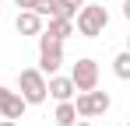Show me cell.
<instances>
[{
	"mask_svg": "<svg viewBox=\"0 0 130 126\" xmlns=\"http://www.w3.org/2000/svg\"><path fill=\"white\" fill-rule=\"evenodd\" d=\"M74 126H91V123H88V119H77V123H74Z\"/></svg>",
	"mask_w": 130,
	"mask_h": 126,
	"instance_id": "18",
	"label": "cell"
},
{
	"mask_svg": "<svg viewBox=\"0 0 130 126\" xmlns=\"http://www.w3.org/2000/svg\"><path fill=\"white\" fill-rule=\"evenodd\" d=\"M0 126H21L18 119H0Z\"/></svg>",
	"mask_w": 130,
	"mask_h": 126,
	"instance_id": "16",
	"label": "cell"
},
{
	"mask_svg": "<svg viewBox=\"0 0 130 126\" xmlns=\"http://www.w3.org/2000/svg\"><path fill=\"white\" fill-rule=\"evenodd\" d=\"M56 4H60V18H77V11H81V7H85L88 0H56Z\"/></svg>",
	"mask_w": 130,
	"mask_h": 126,
	"instance_id": "13",
	"label": "cell"
},
{
	"mask_svg": "<svg viewBox=\"0 0 130 126\" xmlns=\"http://www.w3.org/2000/svg\"><path fill=\"white\" fill-rule=\"evenodd\" d=\"M112 74L120 81H130V49H123V53L112 56Z\"/></svg>",
	"mask_w": 130,
	"mask_h": 126,
	"instance_id": "11",
	"label": "cell"
},
{
	"mask_svg": "<svg viewBox=\"0 0 130 126\" xmlns=\"http://www.w3.org/2000/svg\"><path fill=\"white\" fill-rule=\"evenodd\" d=\"M14 4H18V11H32V4H35V0H14Z\"/></svg>",
	"mask_w": 130,
	"mask_h": 126,
	"instance_id": "15",
	"label": "cell"
},
{
	"mask_svg": "<svg viewBox=\"0 0 130 126\" xmlns=\"http://www.w3.org/2000/svg\"><path fill=\"white\" fill-rule=\"evenodd\" d=\"M14 28H18V35H42L46 21L35 14V11H18V18H14Z\"/></svg>",
	"mask_w": 130,
	"mask_h": 126,
	"instance_id": "6",
	"label": "cell"
},
{
	"mask_svg": "<svg viewBox=\"0 0 130 126\" xmlns=\"http://www.w3.org/2000/svg\"><path fill=\"white\" fill-rule=\"evenodd\" d=\"M11 95H14V91H11V88H4V84H0V112H4V105H7V98H11Z\"/></svg>",
	"mask_w": 130,
	"mask_h": 126,
	"instance_id": "14",
	"label": "cell"
},
{
	"mask_svg": "<svg viewBox=\"0 0 130 126\" xmlns=\"http://www.w3.org/2000/svg\"><path fill=\"white\" fill-rule=\"evenodd\" d=\"M25 109H28V102L14 91V95L7 98V105H4V112H0V116H4V119H18V123H21V119H25Z\"/></svg>",
	"mask_w": 130,
	"mask_h": 126,
	"instance_id": "9",
	"label": "cell"
},
{
	"mask_svg": "<svg viewBox=\"0 0 130 126\" xmlns=\"http://www.w3.org/2000/svg\"><path fill=\"white\" fill-rule=\"evenodd\" d=\"M60 67H63V42L49 39V35H39V70L53 77Z\"/></svg>",
	"mask_w": 130,
	"mask_h": 126,
	"instance_id": "4",
	"label": "cell"
},
{
	"mask_svg": "<svg viewBox=\"0 0 130 126\" xmlns=\"http://www.w3.org/2000/svg\"><path fill=\"white\" fill-rule=\"evenodd\" d=\"M53 119H56V126H74V123H77V109H74V102H60L56 112H53Z\"/></svg>",
	"mask_w": 130,
	"mask_h": 126,
	"instance_id": "10",
	"label": "cell"
},
{
	"mask_svg": "<svg viewBox=\"0 0 130 126\" xmlns=\"http://www.w3.org/2000/svg\"><path fill=\"white\" fill-rule=\"evenodd\" d=\"M127 49H130V35H127Z\"/></svg>",
	"mask_w": 130,
	"mask_h": 126,
	"instance_id": "19",
	"label": "cell"
},
{
	"mask_svg": "<svg viewBox=\"0 0 130 126\" xmlns=\"http://www.w3.org/2000/svg\"><path fill=\"white\" fill-rule=\"evenodd\" d=\"M123 18L130 21V0H123Z\"/></svg>",
	"mask_w": 130,
	"mask_h": 126,
	"instance_id": "17",
	"label": "cell"
},
{
	"mask_svg": "<svg viewBox=\"0 0 130 126\" xmlns=\"http://www.w3.org/2000/svg\"><path fill=\"white\" fill-rule=\"evenodd\" d=\"M70 81H74L77 91H95V88H99V63L91 60V56L77 60L74 70H70Z\"/></svg>",
	"mask_w": 130,
	"mask_h": 126,
	"instance_id": "5",
	"label": "cell"
},
{
	"mask_svg": "<svg viewBox=\"0 0 130 126\" xmlns=\"http://www.w3.org/2000/svg\"><path fill=\"white\" fill-rule=\"evenodd\" d=\"M32 11H35L42 21H46V18H60V4H56V0H35Z\"/></svg>",
	"mask_w": 130,
	"mask_h": 126,
	"instance_id": "12",
	"label": "cell"
},
{
	"mask_svg": "<svg viewBox=\"0 0 130 126\" xmlns=\"http://www.w3.org/2000/svg\"><path fill=\"white\" fill-rule=\"evenodd\" d=\"M46 91H49L56 102H70L77 88H74V81H70V77H60V74H53V77L46 81Z\"/></svg>",
	"mask_w": 130,
	"mask_h": 126,
	"instance_id": "7",
	"label": "cell"
},
{
	"mask_svg": "<svg viewBox=\"0 0 130 126\" xmlns=\"http://www.w3.org/2000/svg\"><path fill=\"white\" fill-rule=\"evenodd\" d=\"M106 28H109V11L99 4H85L74 18V32H81L85 39H99Z\"/></svg>",
	"mask_w": 130,
	"mask_h": 126,
	"instance_id": "1",
	"label": "cell"
},
{
	"mask_svg": "<svg viewBox=\"0 0 130 126\" xmlns=\"http://www.w3.org/2000/svg\"><path fill=\"white\" fill-rule=\"evenodd\" d=\"M127 126H130V123H127Z\"/></svg>",
	"mask_w": 130,
	"mask_h": 126,
	"instance_id": "20",
	"label": "cell"
},
{
	"mask_svg": "<svg viewBox=\"0 0 130 126\" xmlns=\"http://www.w3.org/2000/svg\"><path fill=\"white\" fill-rule=\"evenodd\" d=\"M42 35H49V39H56V42H67L74 35V21L70 18H49L46 28H42Z\"/></svg>",
	"mask_w": 130,
	"mask_h": 126,
	"instance_id": "8",
	"label": "cell"
},
{
	"mask_svg": "<svg viewBox=\"0 0 130 126\" xmlns=\"http://www.w3.org/2000/svg\"><path fill=\"white\" fill-rule=\"evenodd\" d=\"M18 95H21L28 105H42L49 98V91H46V74L39 67H28L18 74Z\"/></svg>",
	"mask_w": 130,
	"mask_h": 126,
	"instance_id": "2",
	"label": "cell"
},
{
	"mask_svg": "<svg viewBox=\"0 0 130 126\" xmlns=\"http://www.w3.org/2000/svg\"><path fill=\"white\" fill-rule=\"evenodd\" d=\"M109 105H112V98H109L106 91H77V102H74V109H77V119H95V116H102V112H109Z\"/></svg>",
	"mask_w": 130,
	"mask_h": 126,
	"instance_id": "3",
	"label": "cell"
}]
</instances>
